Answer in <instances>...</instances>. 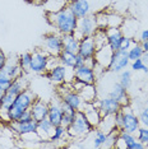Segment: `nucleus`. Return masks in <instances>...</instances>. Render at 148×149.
<instances>
[{"label":"nucleus","mask_w":148,"mask_h":149,"mask_svg":"<svg viewBox=\"0 0 148 149\" xmlns=\"http://www.w3.org/2000/svg\"><path fill=\"white\" fill-rule=\"evenodd\" d=\"M68 1H69V3H70V1H74V0H68Z\"/></svg>","instance_id":"nucleus-51"},{"label":"nucleus","mask_w":148,"mask_h":149,"mask_svg":"<svg viewBox=\"0 0 148 149\" xmlns=\"http://www.w3.org/2000/svg\"><path fill=\"white\" fill-rule=\"evenodd\" d=\"M97 29H98V26H97V22H96V15L89 14L78 19L74 35L78 37L79 40H82V38H86V37H92Z\"/></svg>","instance_id":"nucleus-5"},{"label":"nucleus","mask_w":148,"mask_h":149,"mask_svg":"<svg viewBox=\"0 0 148 149\" xmlns=\"http://www.w3.org/2000/svg\"><path fill=\"white\" fill-rule=\"evenodd\" d=\"M138 117H139L140 125H142V126H147L148 127V106L143 107L142 110H140V112H139V115H138Z\"/></svg>","instance_id":"nucleus-41"},{"label":"nucleus","mask_w":148,"mask_h":149,"mask_svg":"<svg viewBox=\"0 0 148 149\" xmlns=\"http://www.w3.org/2000/svg\"><path fill=\"white\" fill-rule=\"evenodd\" d=\"M68 8L78 19L89 14H95L93 3L91 0H74V1L68 3Z\"/></svg>","instance_id":"nucleus-13"},{"label":"nucleus","mask_w":148,"mask_h":149,"mask_svg":"<svg viewBox=\"0 0 148 149\" xmlns=\"http://www.w3.org/2000/svg\"><path fill=\"white\" fill-rule=\"evenodd\" d=\"M97 107L100 110V113L102 117H106V116H111V115H115L117 111L121 110V104H120L115 98L107 96V97H103L101 100H96L95 102Z\"/></svg>","instance_id":"nucleus-9"},{"label":"nucleus","mask_w":148,"mask_h":149,"mask_svg":"<svg viewBox=\"0 0 148 149\" xmlns=\"http://www.w3.org/2000/svg\"><path fill=\"white\" fill-rule=\"evenodd\" d=\"M36 98H37L36 94L29 88H27V89L19 93L8 110V116L10 123L12 121H18L23 115V112L26 110H28V108H31L32 103L36 101Z\"/></svg>","instance_id":"nucleus-3"},{"label":"nucleus","mask_w":148,"mask_h":149,"mask_svg":"<svg viewBox=\"0 0 148 149\" xmlns=\"http://www.w3.org/2000/svg\"><path fill=\"white\" fill-rule=\"evenodd\" d=\"M1 97H3V92H0V101H1Z\"/></svg>","instance_id":"nucleus-50"},{"label":"nucleus","mask_w":148,"mask_h":149,"mask_svg":"<svg viewBox=\"0 0 148 149\" xmlns=\"http://www.w3.org/2000/svg\"><path fill=\"white\" fill-rule=\"evenodd\" d=\"M86 64V60L83 59L80 55H78L77 54V56H75V61H74V65H73V70L74 69H77V68H79V66H82V65H84Z\"/></svg>","instance_id":"nucleus-44"},{"label":"nucleus","mask_w":148,"mask_h":149,"mask_svg":"<svg viewBox=\"0 0 148 149\" xmlns=\"http://www.w3.org/2000/svg\"><path fill=\"white\" fill-rule=\"evenodd\" d=\"M114 123H115V126H116L117 130L123 129V112H121V110L117 111V112L114 115Z\"/></svg>","instance_id":"nucleus-42"},{"label":"nucleus","mask_w":148,"mask_h":149,"mask_svg":"<svg viewBox=\"0 0 148 149\" xmlns=\"http://www.w3.org/2000/svg\"><path fill=\"white\" fill-rule=\"evenodd\" d=\"M124 33L121 31V27H111L106 28V37H107V45L112 51L120 49V42H121Z\"/></svg>","instance_id":"nucleus-19"},{"label":"nucleus","mask_w":148,"mask_h":149,"mask_svg":"<svg viewBox=\"0 0 148 149\" xmlns=\"http://www.w3.org/2000/svg\"><path fill=\"white\" fill-rule=\"evenodd\" d=\"M142 60H143V63L148 66V51H144V52H143V55H142Z\"/></svg>","instance_id":"nucleus-47"},{"label":"nucleus","mask_w":148,"mask_h":149,"mask_svg":"<svg viewBox=\"0 0 148 149\" xmlns=\"http://www.w3.org/2000/svg\"><path fill=\"white\" fill-rule=\"evenodd\" d=\"M140 43H142V47H143L144 51H148V41H143V42H140Z\"/></svg>","instance_id":"nucleus-48"},{"label":"nucleus","mask_w":148,"mask_h":149,"mask_svg":"<svg viewBox=\"0 0 148 149\" xmlns=\"http://www.w3.org/2000/svg\"><path fill=\"white\" fill-rule=\"evenodd\" d=\"M4 72L6 73V75L9 78H12L13 80L17 79V78L22 77L23 73H24V70L21 68L18 63V57H9L8 60H6V64L4 66Z\"/></svg>","instance_id":"nucleus-22"},{"label":"nucleus","mask_w":148,"mask_h":149,"mask_svg":"<svg viewBox=\"0 0 148 149\" xmlns=\"http://www.w3.org/2000/svg\"><path fill=\"white\" fill-rule=\"evenodd\" d=\"M78 93L86 103H93L97 100L96 84H84V86L79 89Z\"/></svg>","instance_id":"nucleus-26"},{"label":"nucleus","mask_w":148,"mask_h":149,"mask_svg":"<svg viewBox=\"0 0 148 149\" xmlns=\"http://www.w3.org/2000/svg\"><path fill=\"white\" fill-rule=\"evenodd\" d=\"M79 42H80V40L74 33L63 35V51L75 54L77 55L79 50Z\"/></svg>","instance_id":"nucleus-24"},{"label":"nucleus","mask_w":148,"mask_h":149,"mask_svg":"<svg viewBox=\"0 0 148 149\" xmlns=\"http://www.w3.org/2000/svg\"><path fill=\"white\" fill-rule=\"evenodd\" d=\"M82 111H83V113H84V116L87 117V120L89 121V124L95 129L98 127L101 120H102V116H101V113H100L98 107H97L95 103H84Z\"/></svg>","instance_id":"nucleus-18"},{"label":"nucleus","mask_w":148,"mask_h":149,"mask_svg":"<svg viewBox=\"0 0 148 149\" xmlns=\"http://www.w3.org/2000/svg\"><path fill=\"white\" fill-rule=\"evenodd\" d=\"M130 64L129 56H128V51L125 50H116L112 54L111 57L110 65L107 68V70L111 73H120L123 70H125Z\"/></svg>","instance_id":"nucleus-11"},{"label":"nucleus","mask_w":148,"mask_h":149,"mask_svg":"<svg viewBox=\"0 0 148 149\" xmlns=\"http://www.w3.org/2000/svg\"><path fill=\"white\" fill-rule=\"evenodd\" d=\"M95 130V127L89 124L83 111H78L75 115L73 124L68 127V134L70 139H84Z\"/></svg>","instance_id":"nucleus-4"},{"label":"nucleus","mask_w":148,"mask_h":149,"mask_svg":"<svg viewBox=\"0 0 148 149\" xmlns=\"http://www.w3.org/2000/svg\"><path fill=\"white\" fill-rule=\"evenodd\" d=\"M96 51H97V47L95 45V41H93V37H86V38L80 40L78 55L82 56L86 61L89 59H93L96 55Z\"/></svg>","instance_id":"nucleus-16"},{"label":"nucleus","mask_w":148,"mask_h":149,"mask_svg":"<svg viewBox=\"0 0 148 149\" xmlns=\"http://www.w3.org/2000/svg\"><path fill=\"white\" fill-rule=\"evenodd\" d=\"M32 118H33V115L31 112V108H28V110H26L24 112H23V115L18 121H29V120H32Z\"/></svg>","instance_id":"nucleus-43"},{"label":"nucleus","mask_w":148,"mask_h":149,"mask_svg":"<svg viewBox=\"0 0 148 149\" xmlns=\"http://www.w3.org/2000/svg\"><path fill=\"white\" fill-rule=\"evenodd\" d=\"M143 41H148V29H143V31L140 32L139 42H143Z\"/></svg>","instance_id":"nucleus-46"},{"label":"nucleus","mask_w":148,"mask_h":149,"mask_svg":"<svg viewBox=\"0 0 148 149\" xmlns=\"http://www.w3.org/2000/svg\"><path fill=\"white\" fill-rule=\"evenodd\" d=\"M32 61V52H24L18 56V63L24 72H28Z\"/></svg>","instance_id":"nucleus-34"},{"label":"nucleus","mask_w":148,"mask_h":149,"mask_svg":"<svg viewBox=\"0 0 148 149\" xmlns=\"http://www.w3.org/2000/svg\"><path fill=\"white\" fill-rule=\"evenodd\" d=\"M112 54L114 51L110 49L109 45H105V46L100 47V49H97L96 55H95V60H96L97 65L107 70V68L110 65V61H111V57H112Z\"/></svg>","instance_id":"nucleus-20"},{"label":"nucleus","mask_w":148,"mask_h":149,"mask_svg":"<svg viewBox=\"0 0 148 149\" xmlns=\"http://www.w3.org/2000/svg\"><path fill=\"white\" fill-rule=\"evenodd\" d=\"M13 79L6 75V73L4 72V69L0 72V92H6L9 89V87L12 86Z\"/></svg>","instance_id":"nucleus-36"},{"label":"nucleus","mask_w":148,"mask_h":149,"mask_svg":"<svg viewBox=\"0 0 148 149\" xmlns=\"http://www.w3.org/2000/svg\"><path fill=\"white\" fill-rule=\"evenodd\" d=\"M133 42H134L133 37H129V36L124 35L123 38H121V42H120V49L119 50H125V51H128V50L132 47Z\"/></svg>","instance_id":"nucleus-40"},{"label":"nucleus","mask_w":148,"mask_h":149,"mask_svg":"<svg viewBox=\"0 0 148 149\" xmlns=\"http://www.w3.org/2000/svg\"><path fill=\"white\" fill-rule=\"evenodd\" d=\"M46 17H47V22L60 35H69L75 32L78 18L72 13L68 5L58 12L46 13Z\"/></svg>","instance_id":"nucleus-1"},{"label":"nucleus","mask_w":148,"mask_h":149,"mask_svg":"<svg viewBox=\"0 0 148 149\" xmlns=\"http://www.w3.org/2000/svg\"><path fill=\"white\" fill-rule=\"evenodd\" d=\"M74 79L79 80V82H82L84 84H96L97 73H96L95 68L84 64V65L74 69Z\"/></svg>","instance_id":"nucleus-14"},{"label":"nucleus","mask_w":148,"mask_h":149,"mask_svg":"<svg viewBox=\"0 0 148 149\" xmlns=\"http://www.w3.org/2000/svg\"><path fill=\"white\" fill-rule=\"evenodd\" d=\"M64 139H70L68 134V129L64 127L63 125H58V126H54V133L50 138L51 143H60V141H65Z\"/></svg>","instance_id":"nucleus-27"},{"label":"nucleus","mask_w":148,"mask_h":149,"mask_svg":"<svg viewBox=\"0 0 148 149\" xmlns=\"http://www.w3.org/2000/svg\"><path fill=\"white\" fill-rule=\"evenodd\" d=\"M33 3H35V4H43V1H45V0H32Z\"/></svg>","instance_id":"nucleus-49"},{"label":"nucleus","mask_w":148,"mask_h":149,"mask_svg":"<svg viewBox=\"0 0 148 149\" xmlns=\"http://www.w3.org/2000/svg\"><path fill=\"white\" fill-rule=\"evenodd\" d=\"M72 70L73 69H70V68H66V66L61 65V64H58L56 66L46 70V72L43 73V77H45L46 79H49L51 83L59 86V84L70 82L68 74L72 72Z\"/></svg>","instance_id":"nucleus-8"},{"label":"nucleus","mask_w":148,"mask_h":149,"mask_svg":"<svg viewBox=\"0 0 148 149\" xmlns=\"http://www.w3.org/2000/svg\"><path fill=\"white\" fill-rule=\"evenodd\" d=\"M75 56H77L75 54H70V52H66V51H61V54H60L58 57H59V63L61 64V65L73 69L74 61H75Z\"/></svg>","instance_id":"nucleus-32"},{"label":"nucleus","mask_w":148,"mask_h":149,"mask_svg":"<svg viewBox=\"0 0 148 149\" xmlns=\"http://www.w3.org/2000/svg\"><path fill=\"white\" fill-rule=\"evenodd\" d=\"M97 129L105 131V133H107V134H110V133H112V131L117 130L116 126H115V123H114V115L102 117V120H101V123H100V125H98V127Z\"/></svg>","instance_id":"nucleus-30"},{"label":"nucleus","mask_w":148,"mask_h":149,"mask_svg":"<svg viewBox=\"0 0 148 149\" xmlns=\"http://www.w3.org/2000/svg\"><path fill=\"white\" fill-rule=\"evenodd\" d=\"M49 54L43 49H37L35 52H32V61L29 66V72L36 74H43L47 70V60Z\"/></svg>","instance_id":"nucleus-12"},{"label":"nucleus","mask_w":148,"mask_h":149,"mask_svg":"<svg viewBox=\"0 0 148 149\" xmlns=\"http://www.w3.org/2000/svg\"><path fill=\"white\" fill-rule=\"evenodd\" d=\"M135 134H137V139H138V140H139L142 144L146 145V148H148V127L147 126H142V125H140Z\"/></svg>","instance_id":"nucleus-37"},{"label":"nucleus","mask_w":148,"mask_h":149,"mask_svg":"<svg viewBox=\"0 0 148 149\" xmlns=\"http://www.w3.org/2000/svg\"><path fill=\"white\" fill-rule=\"evenodd\" d=\"M119 74V83L123 87H125L126 89H129L130 86H132V72L130 70H123Z\"/></svg>","instance_id":"nucleus-35"},{"label":"nucleus","mask_w":148,"mask_h":149,"mask_svg":"<svg viewBox=\"0 0 148 149\" xmlns=\"http://www.w3.org/2000/svg\"><path fill=\"white\" fill-rule=\"evenodd\" d=\"M121 112H123V130L128 131V133L135 134L140 126L139 117L133 112V110L130 108V104L123 106Z\"/></svg>","instance_id":"nucleus-10"},{"label":"nucleus","mask_w":148,"mask_h":149,"mask_svg":"<svg viewBox=\"0 0 148 149\" xmlns=\"http://www.w3.org/2000/svg\"><path fill=\"white\" fill-rule=\"evenodd\" d=\"M6 60H8L6 55L1 51V50H0V72L4 69V66H5V64H6Z\"/></svg>","instance_id":"nucleus-45"},{"label":"nucleus","mask_w":148,"mask_h":149,"mask_svg":"<svg viewBox=\"0 0 148 149\" xmlns=\"http://www.w3.org/2000/svg\"><path fill=\"white\" fill-rule=\"evenodd\" d=\"M36 131L42 141H50V138L54 133V125L50 123L49 118H43V120L38 121Z\"/></svg>","instance_id":"nucleus-25"},{"label":"nucleus","mask_w":148,"mask_h":149,"mask_svg":"<svg viewBox=\"0 0 148 149\" xmlns=\"http://www.w3.org/2000/svg\"><path fill=\"white\" fill-rule=\"evenodd\" d=\"M8 125L17 135L21 136V135L36 131L38 121L35 120V118H32V120H29V121H12V123H9Z\"/></svg>","instance_id":"nucleus-15"},{"label":"nucleus","mask_w":148,"mask_h":149,"mask_svg":"<svg viewBox=\"0 0 148 149\" xmlns=\"http://www.w3.org/2000/svg\"><path fill=\"white\" fill-rule=\"evenodd\" d=\"M93 37V41H95V45L97 49L100 47L107 45V37H106V29H97L95 32V35L92 36Z\"/></svg>","instance_id":"nucleus-33"},{"label":"nucleus","mask_w":148,"mask_h":149,"mask_svg":"<svg viewBox=\"0 0 148 149\" xmlns=\"http://www.w3.org/2000/svg\"><path fill=\"white\" fill-rule=\"evenodd\" d=\"M77 112H78V111H77ZM77 112H64V115H63V121H61V125H63L64 127L68 129L70 125L73 124Z\"/></svg>","instance_id":"nucleus-39"},{"label":"nucleus","mask_w":148,"mask_h":149,"mask_svg":"<svg viewBox=\"0 0 148 149\" xmlns=\"http://www.w3.org/2000/svg\"><path fill=\"white\" fill-rule=\"evenodd\" d=\"M31 112L33 115V118L37 121H41L43 118H47L49 115V103L43 100L36 98V101L31 106Z\"/></svg>","instance_id":"nucleus-21"},{"label":"nucleus","mask_w":148,"mask_h":149,"mask_svg":"<svg viewBox=\"0 0 148 149\" xmlns=\"http://www.w3.org/2000/svg\"><path fill=\"white\" fill-rule=\"evenodd\" d=\"M96 22L100 29H106L111 27H121L124 23V18L117 13L114 12H97L96 13Z\"/></svg>","instance_id":"nucleus-7"},{"label":"nucleus","mask_w":148,"mask_h":149,"mask_svg":"<svg viewBox=\"0 0 148 149\" xmlns=\"http://www.w3.org/2000/svg\"><path fill=\"white\" fill-rule=\"evenodd\" d=\"M91 135L93 136L92 139V147L93 148H105L106 140H107V133L100 130V129H96V131L93 130Z\"/></svg>","instance_id":"nucleus-29"},{"label":"nucleus","mask_w":148,"mask_h":149,"mask_svg":"<svg viewBox=\"0 0 148 149\" xmlns=\"http://www.w3.org/2000/svg\"><path fill=\"white\" fill-rule=\"evenodd\" d=\"M42 49L49 55L59 56L63 51V35H60L56 31L46 33L42 40Z\"/></svg>","instance_id":"nucleus-6"},{"label":"nucleus","mask_w":148,"mask_h":149,"mask_svg":"<svg viewBox=\"0 0 148 149\" xmlns=\"http://www.w3.org/2000/svg\"><path fill=\"white\" fill-rule=\"evenodd\" d=\"M63 115H64V112L61 108V101H60V97H59V100H55V101H52L51 103H49L47 118L54 126H58V125H61Z\"/></svg>","instance_id":"nucleus-17"},{"label":"nucleus","mask_w":148,"mask_h":149,"mask_svg":"<svg viewBox=\"0 0 148 149\" xmlns=\"http://www.w3.org/2000/svg\"><path fill=\"white\" fill-rule=\"evenodd\" d=\"M27 88H28V80H27V78L24 75H22L13 80L9 89L3 93L1 101H0V120H1V123H5V124L10 123L8 116L9 107L13 103V101L15 100V97L24 89H27Z\"/></svg>","instance_id":"nucleus-2"},{"label":"nucleus","mask_w":148,"mask_h":149,"mask_svg":"<svg viewBox=\"0 0 148 149\" xmlns=\"http://www.w3.org/2000/svg\"><path fill=\"white\" fill-rule=\"evenodd\" d=\"M68 0H45L42 5L45 8L46 13H52L63 9L64 6L68 5Z\"/></svg>","instance_id":"nucleus-28"},{"label":"nucleus","mask_w":148,"mask_h":149,"mask_svg":"<svg viewBox=\"0 0 148 149\" xmlns=\"http://www.w3.org/2000/svg\"><path fill=\"white\" fill-rule=\"evenodd\" d=\"M130 66H132V69L134 70V72H143L144 74H148V66L143 63L142 57L132 61V65H130Z\"/></svg>","instance_id":"nucleus-38"},{"label":"nucleus","mask_w":148,"mask_h":149,"mask_svg":"<svg viewBox=\"0 0 148 149\" xmlns=\"http://www.w3.org/2000/svg\"><path fill=\"white\" fill-rule=\"evenodd\" d=\"M109 96L115 98L121 106H128V104H130V97H129V94H128V89L125 87H123L120 83H116L115 86L112 87V89H111Z\"/></svg>","instance_id":"nucleus-23"},{"label":"nucleus","mask_w":148,"mask_h":149,"mask_svg":"<svg viewBox=\"0 0 148 149\" xmlns=\"http://www.w3.org/2000/svg\"><path fill=\"white\" fill-rule=\"evenodd\" d=\"M144 52L143 47H142V43L140 42H137L135 40H134L132 47H130L129 50H128V56H129V60L130 61H134V60L137 59H140Z\"/></svg>","instance_id":"nucleus-31"}]
</instances>
